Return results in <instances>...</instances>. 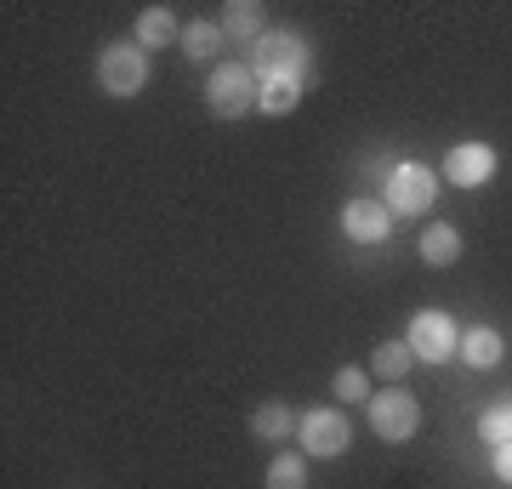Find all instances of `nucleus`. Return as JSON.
I'll list each match as a JSON object with an SVG mask.
<instances>
[{"label":"nucleus","mask_w":512,"mask_h":489,"mask_svg":"<svg viewBox=\"0 0 512 489\" xmlns=\"http://www.w3.org/2000/svg\"><path fill=\"white\" fill-rule=\"evenodd\" d=\"M404 347L416 353V364H444V359H456V353H461V325L450 319V313L427 308V313H416V319H410Z\"/></svg>","instance_id":"39448f33"},{"label":"nucleus","mask_w":512,"mask_h":489,"mask_svg":"<svg viewBox=\"0 0 512 489\" xmlns=\"http://www.w3.org/2000/svg\"><path fill=\"white\" fill-rule=\"evenodd\" d=\"M262 103V80H256L251 63H217L211 80H205V109L217 120H245V114Z\"/></svg>","instance_id":"f257e3e1"},{"label":"nucleus","mask_w":512,"mask_h":489,"mask_svg":"<svg viewBox=\"0 0 512 489\" xmlns=\"http://www.w3.org/2000/svg\"><path fill=\"white\" fill-rule=\"evenodd\" d=\"M296 438H302V450L308 455H342L353 444V427L348 416L336 410V404H313V410H302V427H296Z\"/></svg>","instance_id":"0eeeda50"},{"label":"nucleus","mask_w":512,"mask_h":489,"mask_svg":"<svg viewBox=\"0 0 512 489\" xmlns=\"http://www.w3.org/2000/svg\"><path fill=\"white\" fill-rule=\"evenodd\" d=\"M268 489H308V461L302 455H274L268 461Z\"/></svg>","instance_id":"6ab92c4d"},{"label":"nucleus","mask_w":512,"mask_h":489,"mask_svg":"<svg viewBox=\"0 0 512 489\" xmlns=\"http://www.w3.org/2000/svg\"><path fill=\"white\" fill-rule=\"evenodd\" d=\"M222 40H228V35H222V23H200V18H194V23H183V40H177V46H183L194 63H211V57L222 52Z\"/></svg>","instance_id":"dca6fc26"},{"label":"nucleus","mask_w":512,"mask_h":489,"mask_svg":"<svg viewBox=\"0 0 512 489\" xmlns=\"http://www.w3.org/2000/svg\"><path fill=\"white\" fill-rule=\"evenodd\" d=\"M410 364H416V353L404 342H382L370 353V370H376V381H387V387H399V381L410 376Z\"/></svg>","instance_id":"2eb2a0df"},{"label":"nucleus","mask_w":512,"mask_h":489,"mask_svg":"<svg viewBox=\"0 0 512 489\" xmlns=\"http://www.w3.org/2000/svg\"><path fill=\"white\" fill-rule=\"evenodd\" d=\"M370 427L382 444H410L421 433V404L404 393V387H382L376 399H370Z\"/></svg>","instance_id":"423d86ee"},{"label":"nucleus","mask_w":512,"mask_h":489,"mask_svg":"<svg viewBox=\"0 0 512 489\" xmlns=\"http://www.w3.org/2000/svg\"><path fill=\"white\" fill-rule=\"evenodd\" d=\"M433 194H439V171L404 160V165H393V171H387L382 205L393 211V217H421V211H433Z\"/></svg>","instance_id":"20e7f679"},{"label":"nucleus","mask_w":512,"mask_h":489,"mask_svg":"<svg viewBox=\"0 0 512 489\" xmlns=\"http://www.w3.org/2000/svg\"><path fill=\"white\" fill-rule=\"evenodd\" d=\"M97 86L109 91V97H137L148 86V52L137 40H109L97 52Z\"/></svg>","instance_id":"7ed1b4c3"},{"label":"nucleus","mask_w":512,"mask_h":489,"mask_svg":"<svg viewBox=\"0 0 512 489\" xmlns=\"http://www.w3.org/2000/svg\"><path fill=\"white\" fill-rule=\"evenodd\" d=\"M478 438H484V444H512V399L507 404H490V410H484V416H478Z\"/></svg>","instance_id":"aec40b11"},{"label":"nucleus","mask_w":512,"mask_h":489,"mask_svg":"<svg viewBox=\"0 0 512 489\" xmlns=\"http://www.w3.org/2000/svg\"><path fill=\"white\" fill-rule=\"evenodd\" d=\"M137 46L143 52H160V46H171V40H183V23H177V12L171 6H143L137 12Z\"/></svg>","instance_id":"9d476101"},{"label":"nucleus","mask_w":512,"mask_h":489,"mask_svg":"<svg viewBox=\"0 0 512 489\" xmlns=\"http://www.w3.org/2000/svg\"><path fill=\"white\" fill-rule=\"evenodd\" d=\"M251 69H256V80H302L308 86V69H313L308 40L296 29H268L251 46Z\"/></svg>","instance_id":"f03ea898"},{"label":"nucleus","mask_w":512,"mask_h":489,"mask_svg":"<svg viewBox=\"0 0 512 489\" xmlns=\"http://www.w3.org/2000/svg\"><path fill=\"white\" fill-rule=\"evenodd\" d=\"M296 103H302V80H262V103H256V109L262 114H291Z\"/></svg>","instance_id":"f3484780"},{"label":"nucleus","mask_w":512,"mask_h":489,"mask_svg":"<svg viewBox=\"0 0 512 489\" xmlns=\"http://www.w3.org/2000/svg\"><path fill=\"white\" fill-rule=\"evenodd\" d=\"M416 251L427 268H450V262H461V234L450 228V222H427L416 239Z\"/></svg>","instance_id":"f8f14e48"},{"label":"nucleus","mask_w":512,"mask_h":489,"mask_svg":"<svg viewBox=\"0 0 512 489\" xmlns=\"http://www.w3.org/2000/svg\"><path fill=\"white\" fill-rule=\"evenodd\" d=\"M495 478L512 484V444H495Z\"/></svg>","instance_id":"412c9836"},{"label":"nucleus","mask_w":512,"mask_h":489,"mask_svg":"<svg viewBox=\"0 0 512 489\" xmlns=\"http://www.w3.org/2000/svg\"><path fill=\"white\" fill-rule=\"evenodd\" d=\"M296 427H302V416H296L285 399H268V404H256V410H251V433L268 438V444H285Z\"/></svg>","instance_id":"9b49d317"},{"label":"nucleus","mask_w":512,"mask_h":489,"mask_svg":"<svg viewBox=\"0 0 512 489\" xmlns=\"http://www.w3.org/2000/svg\"><path fill=\"white\" fill-rule=\"evenodd\" d=\"M342 234H348L353 245H382V239L393 234V211H387L382 200H348L342 205Z\"/></svg>","instance_id":"1a4fd4ad"},{"label":"nucleus","mask_w":512,"mask_h":489,"mask_svg":"<svg viewBox=\"0 0 512 489\" xmlns=\"http://www.w3.org/2000/svg\"><path fill=\"white\" fill-rule=\"evenodd\" d=\"M439 171H444L450 188H484V182L495 177V148L490 143H456L444 154Z\"/></svg>","instance_id":"6e6552de"},{"label":"nucleus","mask_w":512,"mask_h":489,"mask_svg":"<svg viewBox=\"0 0 512 489\" xmlns=\"http://www.w3.org/2000/svg\"><path fill=\"white\" fill-rule=\"evenodd\" d=\"M501 353H507V342H501V330L495 325H473L467 336H461V359L473 364V370H495Z\"/></svg>","instance_id":"ddd939ff"},{"label":"nucleus","mask_w":512,"mask_h":489,"mask_svg":"<svg viewBox=\"0 0 512 489\" xmlns=\"http://www.w3.org/2000/svg\"><path fill=\"white\" fill-rule=\"evenodd\" d=\"M217 23H222V35H228V40H251V46L268 35V29H262V6H256V0H228Z\"/></svg>","instance_id":"4468645a"},{"label":"nucleus","mask_w":512,"mask_h":489,"mask_svg":"<svg viewBox=\"0 0 512 489\" xmlns=\"http://www.w3.org/2000/svg\"><path fill=\"white\" fill-rule=\"evenodd\" d=\"M342 404H370L376 399V387H370V370H359V364H348V370H336V387H330Z\"/></svg>","instance_id":"a211bd4d"}]
</instances>
